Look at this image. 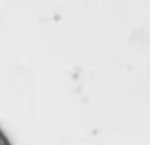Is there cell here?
Here are the masks:
<instances>
[]
</instances>
